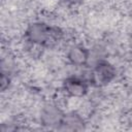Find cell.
<instances>
[{
    "label": "cell",
    "instance_id": "6da1fadb",
    "mask_svg": "<svg viewBox=\"0 0 132 132\" xmlns=\"http://www.w3.org/2000/svg\"><path fill=\"white\" fill-rule=\"evenodd\" d=\"M66 89H67V92L70 93L73 96H80L86 91L85 85L81 81H79V80H71V81H68L67 85H66Z\"/></svg>",
    "mask_w": 132,
    "mask_h": 132
},
{
    "label": "cell",
    "instance_id": "7a4b0ae2",
    "mask_svg": "<svg viewBox=\"0 0 132 132\" xmlns=\"http://www.w3.org/2000/svg\"><path fill=\"white\" fill-rule=\"evenodd\" d=\"M70 59L75 64H81L87 60V55L82 48L74 47L70 53Z\"/></svg>",
    "mask_w": 132,
    "mask_h": 132
}]
</instances>
